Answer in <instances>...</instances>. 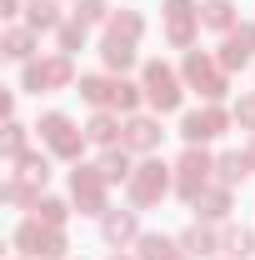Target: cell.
Segmentation results:
<instances>
[{
    "instance_id": "52a82bcc",
    "label": "cell",
    "mask_w": 255,
    "mask_h": 260,
    "mask_svg": "<svg viewBox=\"0 0 255 260\" xmlns=\"http://www.w3.org/2000/svg\"><path fill=\"white\" fill-rule=\"evenodd\" d=\"M250 50H255V30L245 25V30H235L230 40H225V65H245Z\"/></svg>"
},
{
    "instance_id": "6da1fadb",
    "label": "cell",
    "mask_w": 255,
    "mask_h": 260,
    "mask_svg": "<svg viewBox=\"0 0 255 260\" xmlns=\"http://www.w3.org/2000/svg\"><path fill=\"white\" fill-rule=\"evenodd\" d=\"M145 95H150L155 110H175V105H180V85H175V75H170L165 65H150V70H145Z\"/></svg>"
},
{
    "instance_id": "2e32d148",
    "label": "cell",
    "mask_w": 255,
    "mask_h": 260,
    "mask_svg": "<svg viewBox=\"0 0 255 260\" xmlns=\"http://www.w3.org/2000/svg\"><path fill=\"white\" fill-rule=\"evenodd\" d=\"M205 20H210V25H230V5H225V0H210V5H205Z\"/></svg>"
},
{
    "instance_id": "8992f818",
    "label": "cell",
    "mask_w": 255,
    "mask_h": 260,
    "mask_svg": "<svg viewBox=\"0 0 255 260\" xmlns=\"http://www.w3.org/2000/svg\"><path fill=\"white\" fill-rule=\"evenodd\" d=\"M20 245H25L30 255H60V235H50V230H35V225L20 230Z\"/></svg>"
},
{
    "instance_id": "44dd1931",
    "label": "cell",
    "mask_w": 255,
    "mask_h": 260,
    "mask_svg": "<svg viewBox=\"0 0 255 260\" xmlns=\"http://www.w3.org/2000/svg\"><path fill=\"white\" fill-rule=\"evenodd\" d=\"M20 145H25V130L10 125V135H5V150H10V155H20Z\"/></svg>"
},
{
    "instance_id": "5bb4252c",
    "label": "cell",
    "mask_w": 255,
    "mask_h": 260,
    "mask_svg": "<svg viewBox=\"0 0 255 260\" xmlns=\"http://www.w3.org/2000/svg\"><path fill=\"white\" fill-rule=\"evenodd\" d=\"M30 25H35V30H50V25H55V5H40V0H35V10H30Z\"/></svg>"
},
{
    "instance_id": "7a4b0ae2",
    "label": "cell",
    "mask_w": 255,
    "mask_h": 260,
    "mask_svg": "<svg viewBox=\"0 0 255 260\" xmlns=\"http://www.w3.org/2000/svg\"><path fill=\"white\" fill-rule=\"evenodd\" d=\"M225 130V115L220 110H195V115H185V140H215V135H220Z\"/></svg>"
},
{
    "instance_id": "8fae6325",
    "label": "cell",
    "mask_w": 255,
    "mask_h": 260,
    "mask_svg": "<svg viewBox=\"0 0 255 260\" xmlns=\"http://www.w3.org/2000/svg\"><path fill=\"white\" fill-rule=\"evenodd\" d=\"M130 235H135V220H130V215H110V220H105V240L120 245V240H130Z\"/></svg>"
},
{
    "instance_id": "9c48e42d",
    "label": "cell",
    "mask_w": 255,
    "mask_h": 260,
    "mask_svg": "<svg viewBox=\"0 0 255 260\" xmlns=\"http://www.w3.org/2000/svg\"><path fill=\"white\" fill-rule=\"evenodd\" d=\"M155 140H160L155 120H130V125H125V145H135V150H150Z\"/></svg>"
},
{
    "instance_id": "ba28073f",
    "label": "cell",
    "mask_w": 255,
    "mask_h": 260,
    "mask_svg": "<svg viewBox=\"0 0 255 260\" xmlns=\"http://www.w3.org/2000/svg\"><path fill=\"white\" fill-rule=\"evenodd\" d=\"M180 170H185V175H180V180H185V185H180V190H185V195H200V190H195V180H200V185H205V170H210V160H205V155H200V150H190V155H185V160H180Z\"/></svg>"
},
{
    "instance_id": "ffe728a7",
    "label": "cell",
    "mask_w": 255,
    "mask_h": 260,
    "mask_svg": "<svg viewBox=\"0 0 255 260\" xmlns=\"http://www.w3.org/2000/svg\"><path fill=\"white\" fill-rule=\"evenodd\" d=\"M110 105H120V110H130L135 105V85H115V100Z\"/></svg>"
},
{
    "instance_id": "e0dca14e",
    "label": "cell",
    "mask_w": 255,
    "mask_h": 260,
    "mask_svg": "<svg viewBox=\"0 0 255 260\" xmlns=\"http://www.w3.org/2000/svg\"><path fill=\"white\" fill-rule=\"evenodd\" d=\"M185 245H190V255H205L215 240H210V230H190V235H185Z\"/></svg>"
},
{
    "instance_id": "d6986e66",
    "label": "cell",
    "mask_w": 255,
    "mask_h": 260,
    "mask_svg": "<svg viewBox=\"0 0 255 260\" xmlns=\"http://www.w3.org/2000/svg\"><path fill=\"white\" fill-rule=\"evenodd\" d=\"M5 50H10V55H15V60H20V55H30V35H10V40H5Z\"/></svg>"
},
{
    "instance_id": "5b68a950",
    "label": "cell",
    "mask_w": 255,
    "mask_h": 260,
    "mask_svg": "<svg viewBox=\"0 0 255 260\" xmlns=\"http://www.w3.org/2000/svg\"><path fill=\"white\" fill-rule=\"evenodd\" d=\"M185 75H190V85H200V95H210V100L225 90V80H220L205 60H200V55H190V60H185Z\"/></svg>"
},
{
    "instance_id": "3957f363",
    "label": "cell",
    "mask_w": 255,
    "mask_h": 260,
    "mask_svg": "<svg viewBox=\"0 0 255 260\" xmlns=\"http://www.w3.org/2000/svg\"><path fill=\"white\" fill-rule=\"evenodd\" d=\"M40 135H45L60 155H75V150H80V140L70 135V120H65V115H45V120H40Z\"/></svg>"
},
{
    "instance_id": "277c9868",
    "label": "cell",
    "mask_w": 255,
    "mask_h": 260,
    "mask_svg": "<svg viewBox=\"0 0 255 260\" xmlns=\"http://www.w3.org/2000/svg\"><path fill=\"white\" fill-rule=\"evenodd\" d=\"M155 195H165V165H140V175H135V200L150 205Z\"/></svg>"
},
{
    "instance_id": "603a6c76",
    "label": "cell",
    "mask_w": 255,
    "mask_h": 260,
    "mask_svg": "<svg viewBox=\"0 0 255 260\" xmlns=\"http://www.w3.org/2000/svg\"><path fill=\"white\" fill-rule=\"evenodd\" d=\"M240 120H245V125H255V100H245V105H240Z\"/></svg>"
},
{
    "instance_id": "ac0fdd59",
    "label": "cell",
    "mask_w": 255,
    "mask_h": 260,
    "mask_svg": "<svg viewBox=\"0 0 255 260\" xmlns=\"http://www.w3.org/2000/svg\"><path fill=\"white\" fill-rule=\"evenodd\" d=\"M100 170H105V180H120V175L130 170V160H125V155H105V165H100Z\"/></svg>"
},
{
    "instance_id": "30bf717a",
    "label": "cell",
    "mask_w": 255,
    "mask_h": 260,
    "mask_svg": "<svg viewBox=\"0 0 255 260\" xmlns=\"http://www.w3.org/2000/svg\"><path fill=\"white\" fill-rule=\"evenodd\" d=\"M130 60H135L130 40H125V35H110V40H105V65H120V70H125Z\"/></svg>"
},
{
    "instance_id": "9a60e30c",
    "label": "cell",
    "mask_w": 255,
    "mask_h": 260,
    "mask_svg": "<svg viewBox=\"0 0 255 260\" xmlns=\"http://www.w3.org/2000/svg\"><path fill=\"white\" fill-rule=\"evenodd\" d=\"M75 15H80V25H90V20L105 15V5H100V0H80V5H75Z\"/></svg>"
},
{
    "instance_id": "7402d4cb",
    "label": "cell",
    "mask_w": 255,
    "mask_h": 260,
    "mask_svg": "<svg viewBox=\"0 0 255 260\" xmlns=\"http://www.w3.org/2000/svg\"><path fill=\"white\" fill-rule=\"evenodd\" d=\"M35 210H40V215H45V220H60V215H65V205H60V200H40V205H35Z\"/></svg>"
},
{
    "instance_id": "7c38bea8",
    "label": "cell",
    "mask_w": 255,
    "mask_h": 260,
    "mask_svg": "<svg viewBox=\"0 0 255 260\" xmlns=\"http://www.w3.org/2000/svg\"><path fill=\"white\" fill-rule=\"evenodd\" d=\"M245 170H250V155H225V160H220V175H225V185H230V180H240Z\"/></svg>"
},
{
    "instance_id": "4fadbf2b",
    "label": "cell",
    "mask_w": 255,
    "mask_h": 260,
    "mask_svg": "<svg viewBox=\"0 0 255 260\" xmlns=\"http://www.w3.org/2000/svg\"><path fill=\"white\" fill-rule=\"evenodd\" d=\"M90 140H100V145L115 140V120H110V115H95V120H90Z\"/></svg>"
}]
</instances>
